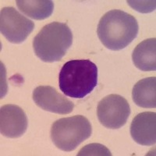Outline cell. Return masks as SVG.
<instances>
[{"instance_id":"cell-12","label":"cell","mask_w":156,"mask_h":156,"mask_svg":"<svg viewBox=\"0 0 156 156\" xmlns=\"http://www.w3.org/2000/svg\"><path fill=\"white\" fill-rule=\"evenodd\" d=\"M16 3L23 14L37 20L46 19L53 12L54 3L51 0H17Z\"/></svg>"},{"instance_id":"cell-11","label":"cell","mask_w":156,"mask_h":156,"mask_svg":"<svg viewBox=\"0 0 156 156\" xmlns=\"http://www.w3.org/2000/svg\"><path fill=\"white\" fill-rule=\"evenodd\" d=\"M133 101L141 108L156 107V78L147 77L139 80L132 91Z\"/></svg>"},{"instance_id":"cell-5","label":"cell","mask_w":156,"mask_h":156,"mask_svg":"<svg viewBox=\"0 0 156 156\" xmlns=\"http://www.w3.org/2000/svg\"><path fill=\"white\" fill-rule=\"evenodd\" d=\"M130 114L129 103L119 94H109L98 103V119L101 124L109 129H119L126 124Z\"/></svg>"},{"instance_id":"cell-3","label":"cell","mask_w":156,"mask_h":156,"mask_svg":"<svg viewBox=\"0 0 156 156\" xmlns=\"http://www.w3.org/2000/svg\"><path fill=\"white\" fill-rule=\"evenodd\" d=\"M73 43V34L66 23L53 22L45 25L33 41L35 55L46 62H58Z\"/></svg>"},{"instance_id":"cell-10","label":"cell","mask_w":156,"mask_h":156,"mask_svg":"<svg viewBox=\"0 0 156 156\" xmlns=\"http://www.w3.org/2000/svg\"><path fill=\"white\" fill-rule=\"evenodd\" d=\"M134 66L142 71L156 69V39H146L136 45L132 54Z\"/></svg>"},{"instance_id":"cell-2","label":"cell","mask_w":156,"mask_h":156,"mask_svg":"<svg viewBox=\"0 0 156 156\" xmlns=\"http://www.w3.org/2000/svg\"><path fill=\"white\" fill-rule=\"evenodd\" d=\"M98 84V67L89 59H73L64 64L58 74V86L65 95L83 98Z\"/></svg>"},{"instance_id":"cell-7","label":"cell","mask_w":156,"mask_h":156,"mask_svg":"<svg viewBox=\"0 0 156 156\" xmlns=\"http://www.w3.org/2000/svg\"><path fill=\"white\" fill-rule=\"evenodd\" d=\"M33 100L43 110L66 115L73 112L74 104L51 86H39L33 91Z\"/></svg>"},{"instance_id":"cell-9","label":"cell","mask_w":156,"mask_h":156,"mask_svg":"<svg viewBox=\"0 0 156 156\" xmlns=\"http://www.w3.org/2000/svg\"><path fill=\"white\" fill-rule=\"evenodd\" d=\"M130 135L136 143L152 146L156 143V113L144 112L133 118L130 125Z\"/></svg>"},{"instance_id":"cell-8","label":"cell","mask_w":156,"mask_h":156,"mask_svg":"<svg viewBox=\"0 0 156 156\" xmlns=\"http://www.w3.org/2000/svg\"><path fill=\"white\" fill-rule=\"evenodd\" d=\"M27 118L23 110L15 105H5L0 109V132L9 138H17L26 132Z\"/></svg>"},{"instance_id":"cell-14","label":"cell","mask_w":156,"mask_h":156,"mask_svg":"<svg viewBox=\"0 0 156 156\" xmlns=\"http://www.w3.org/2000/svg\"><path fill=\"white\" fill-rule=\"evenodd\" d=\"M127 3L136 11L141 12H149L155 9V1H127Z\"/></svg>"},{"instance_id":"cell-6","label":"cell","mask_w":156,"mask_h":156,"mask_svg":"<svg viewBox=\"0 0 156 156\" xmlns=\"http://www.w3.org/2000/svg\"><path fill=\"white\" fill-rule=\"evenodd\" d=\"M34 28V23L15 8L4 7L0 12L1 34L11 43L24 41Z\"/></svg>"},{"instance_id":"cell-1","label":"cell","mask_w":156,"mask_h":156,"mask_svg":"<svg viewBox=\"0 0 156 156\" xmlns=\"http://www.w3.org/2000/svg\"><path fill=\"white\" fill-rule=\"evenodd\" d=\"M138 30V23L134 16L120 9H112L101 18L97 33L104 46L119 51L136 38Z\"/></svg>"},{"instance_id":"cell-13","label":"cell","mask_w":156,"mask_h":156,"mask_svg":"<svg viewBox=\"0 0 156 156\" xmlns=\"http://www.w3.org/2000/svg\"><path fill=\"white\" fill-rule=\"evenodd\" d=\"M81 155H112V154L104 145L100 144H90L80 149L77 156Z\"/></svg>"},{"instance_id":"cell-4","label":"cell","mask_w":156,"mask_h":156,"mask_svg":"<svg viewBox=\"0 0 156 156\" xmlns=\"http://www.w3.org/2000/svg\"><path fill=\"white\" fill-rule=\"evenodd\" d=\"M91 133L92 128L88 119L83 115H74L54 122L51 128V138L60 150L72 151L88 139Z\"/></svg>"}]
</instances>
